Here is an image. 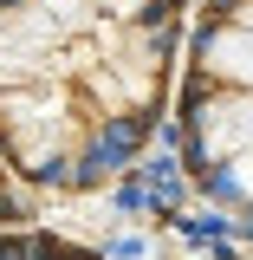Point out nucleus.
<instances>
[{"mask_svg": "<svg viewBox=\"0 0 253 260\" xmlns=\"http://www.w3.org/2000/svg\"><path fill=\"white\" fill-rule=\"evenodd\" d=\"M175 0H0V150L46 189H91L156 130Z\"/></svg>", "mask_w": 253, "mask_h": 260, "instance_id": "nucleus-1", "label": "nucleus"}, {"mask_svg": "<svg viewBox=\"0 0 253 260\" xmlns=\"http://www.w3.org/2000/svg\"><path fill=\"white\" fill-rule=\"evenodd\" d=\"M182 91V137L201 189L253 221V0H214Z\"/></svg>", "mask_w": 253, "mask_h": 260, "instance_id": "nucleus-2", "label": "nucleus"}]
</instances>
